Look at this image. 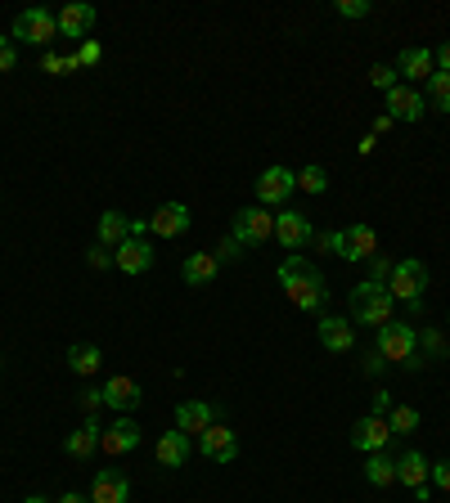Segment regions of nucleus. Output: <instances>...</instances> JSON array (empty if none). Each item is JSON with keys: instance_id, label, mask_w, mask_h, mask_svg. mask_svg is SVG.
Here are the masks:
<instances>
[{"instance_id": "11", "label": "nucleus", "mask_w": 450, "mask_h": 503, "mask_svg": "<svg viewBox=\"0 0 450 503\" xmlns=\"http://www.w3.org/2000/svg\"><path fill=\"white\" fill-rule=\"evenodd\" d=\"M198 449H203V458H212V463H234L239 458V436L221 427V423H212L203 436H198Z\"/></svg>"}, {"instance_id": "30", "label": "nucleus", "mask_w": 450, "mask_h": 503, "mask_svg": "<svg viewBox=\"0 0 450 503\" xmlns=\"http://www.w3.org/2000/svg\"><path fill=\"white\" fill-rule=\"evenodd\" d=\"M419 346H423L433 360H446L450 355V341L442 337V329H423V333H419Z\"/></svg>"}, {"instance_id": "5", "label": "nucleus", "mask_w": 450, "mask_h": 503, "mask_svg": "<svg viewBox=\"0 0 450 503\" xmlns=\"http://www.w3.org/2000/svg\"><path fill=\"white\" fill-rule=\"evenodd\" d=\"M388 364H419V333L410 324H383L379 329V346H374Z\"/></svg>"}, {"instance_id": "21", "label": "nucleus", "mask_w": 450, "mask_h": 503, "mask_svg": "<svg viewBox=\"0 0 450 503\" xmlns=\"http://www.w3.org/2000/svg\"><path fill=\"white\" fill-rule=\"evenodd\" d=\"M91 27H95V9L91 5H63L59 9V37H77L81 41Z\"/></svg>"}, {"instance_id": "1", "label": "nucleus", "mask_w": 450, "mask_h": 503, "mask_svg": "<svg viewBox=\"0 0 450 503\" xmlns=\"http://www.w3.org/2000/svg\"><path fill=\"white\" fill-rule=\"evenodd\" d=\"M280 283H284V297L297 306V310H320L329 288H325V275L306 261V257H284L280 261Z\"/></svg>"}, {"instance_id": "10", "label": "nucleus", "mask_w": 450, "mask_h": 503, "mask_svg": "<svg viewBox=\"0 0 450 503\" xmlns=\"http://www.w3.org/2000/svg\"><path fill=\"white\" fill-rule=\"evenodd\" d=\"M212 423H217V409H212L208 400H185V404H176V432L203 436Z\"/></svg>"}, {"instance_id": "15", "label": "nucleus", "mask_w": 450, "mask_h": 503, "mask_svg": "<svg viewBox=\"0 0 450 503\" xmlns=\"http://www.w3.org/2000/svg\"><path fill=\"white\" fill-rule=\"evenodd\" d=\"M185 229H189V207L185 203H163L149 216V234H158V238H180Z\"/></svg>"}, {"instance_id": "37", "label": "nucleus", "mask_w": 450, "mask_h": 503, "mask_svg": "<svg viewBox=\"0 0 450 503\" xmlns=\"http://www.w3.org/2000/svg\"><path fill=\"white\" fill-rule=\"evenodd\" d=\"M360 369H365V373H383V369H388V360H383L379 351H370V355L360 360Z\"/></svg>"}, {"instance_id": "4", "label": "nucleus", "mask_w": 450, "mask_h": 503, "mask_svg": "<svg viewBox=\"0 0 450 503\" xmlns=\"http://www.w3.org/2000/svg\"><path fill=\"white\" fill-rule=\"evenodd\" d=\"M423 288H428V266L423 261H396L392 275H388L392 301H405L410 310H419L423 306Z\"/></svg>"}, {"instance_id": "13", "label": "nucleus", "mask_w": 450, "mask_h": 503, "mask_svg": "<svg viewBox=\"0 0 450 503\" xmlns=\"http://www.w3.org/2000/svg\"><path fill=\"white\" fill-rule=\"evenodd\" d=\"M140 445V427H135V418H112L109 427H104V436H100V449H109L112 458L117 454H131V449Z\"/></svg>"}, {"instance_id": "8", "label": "nucleus", "mask_w": 450, "mask_h": 503, "mask_svg": "<svg viewBox=\"0 0 450 503\" xmlns=\"http://www.w3.org/2000/svg\"><path fill=\"white\" fill-rule=\"evenodd\" d=\"M293 189H297V175L288 167H266L257 175V198H262V207H284Z\"/></svg>"}, {"instance_id": "17", "label": "nucleus", "mask_w": 450, "mask_h": 503, "mask_svg": "<svg viewBox=\"0 0 450 503\" xmlns=\"http://www.w3.org/2000/svg\"><path fill=\"white\" fill-rule=\"evenodd\" d=\"M131 499V481L122 477V472H95V481H91V503H126Z\"/></svg>"}, {"instance_id": "38", "label": "nucleus", "mask_w": 450, "mask_h": 503, "mask_svg": "<svg viewBox=\"0 0 450 503\" xmlns=\"http://www.w3.org/2000/svg\"><path fill=\"white\" fill-rule=\"evenodd\" d=\"M77 400H81V409H86V414H95V409L104 404V392H81Z\"/></svg>"}, {"instance_id": "40", "label": "nucleus", "mask_w": 450, "mask_h": 503, "mask_svg": "<svg viewBox=\"0 0 450 503\" xmlns=\"http://www.w3.org/2000/svg\"><path fill=\"white\" fill-rule=\"evenodd\" d=\"M388 275H392V261L374 257V275H370V279H374V283H388Z\"/></svg>"}, {"instance_id": "24", "label": "nucleus", "mask_w": 450, "mask_h": 503, "mask_svg": "<svg viewBox=\"0 0 450 503\" xmlns=\"http://www.w3.org/2000/svg\"><path fill=\"white\" fill-rule=\"evenodd\" d=\"M217 266H221V261H217L212 252H189V257H185V266H180V275H185L189 288H203V283L217 279Z\"/></svg>"}, {"instance_id": "33", "label": "nucleus", "mask_w": 450, "mask_h": 503, "mask_svg": "<svg viewBox=\"0 0 450 503\" xmlns=\"http://www.w3.org/2000/svg\"><path fill=\"white\" fill-rule=\"evenodd\" d=\"M334 14H342V18H365L370 14V0H334Z\"/></svg>"}, {"instance_id": "34", "label": "nucleus", "mask_w": 450, "mask_h": 503, "mask_svg": "<svg viewBox=\"0 0 450 503\" xmlns=\"http://www.w3.org/2000/svg\"><path fill=\"white\" fill-rule=\"evenodd\" d=\"M428 477H433V486H437L442 495H450V458L433 463V467H428Z\"/></svg>"}, {"instance_id": "12", "label": "nucleus", "mask_w": 450, "mask_h": 503, "mask_svg": "<svg viewBox=\"0 0 450 503\" xmlns=\"http://www.w3.org/2000/svg\"><path fill=\"white\" fill-rule=\"evenodd\" d=\"M112 266H117L122 275H145V270L154 266V247H149V238H126V243L112 252Z\"/></svg>"}, {"instance_id": "42", "label": "nucleus", "mask_w": 450, "mask_h": 503, "mask_svg": "<svg viewBox=\"0 0 450 503\" xmlns=\"http://www.w3.org/2000/svg\"><path fill=\"white\" fill-rule=\"evenodd\" d=\"M212 257H217V261H221V257H225V261H234V257H239V243H234V238H225V243L217 247V252H212Z\"/></svg>"}, {"instance_id": "45", "label": "nucleus", "mask_w": 450, "mask_h": 503, "mask_svg": "<svg viewBox=\"0 0 450 503\" xmlns=\"http://www.w3.org/2000/svg\"><path fill=\"white\" fill-rule=\"evenodd\" d=\"M374 144H379V135H374V131H370V135H365V140H360V144H356V149H360V153H374Z\"/></svg>"}, {"instance_id": "19", "label": "nucleus", "mask_w": 450, "mask_h": 503, "mask_svg": "<svg viewBox=\"0 0 450 503\" xmlns=\"http://www.w3.org/2000/svg\"><path fill=\"white\" fill-rule=\"evenodd\" d=\"M320 341H325V351H351L356 346V329H351V320H338V315H320Z\"/></svg>"}, {"instance_id": "25", "label": "nucleus", "mask_w": 450, "mask_h": 503, "mask_svg": "<svg viewBox=\"0 0 450 503\" xmlns=\"http://www.w3.org/2000/svg\"><path fill=\"white\" fill-rule=\"evenodd\" d=\"M396 77H405V81L433 77V50H423V46H410V50H401V58H396Z\"/></svg>"}, {"instance_id": "14", "label": "nucleus", "mask_w": 450, "mask_h": 503, "mask_svg": "<svg viewBox=\"0 0 450 503\" xmlns=\"http://www.w3.org/2000/svg\"><path fill=\"white\" fill-rule=\"evenodd\" d=\"M100 392H104V404H109V409H117V414H131V409H140V400H145L140 382H135V378H122V373H117V378H109Z\"/></svg>"}, {"instance_id": "43", "label": "nucleus", "mask_w": 450, "mask_h": 503, "mask_svg": "<svg viewBox=\"0 0 450 503\" xmlns=\"http://www.w3.org/2000/svg\"><path fill=\"white\" fill-rule=\"evenodd\" d=\"M41 72H63V58L46 50V55H41Z\"/></svg>"}, {"instance_id": "6", "label": "nucleus", "mask_w": 450, "mask_h": 503, "mask_svg": "<svg viewBox=\"0 0 450 503\" xmlns=\"http://www.w3.org/2000/svg\"><path fill=\"white\" fill-rule=\"evenodd\" d=\"M230 238L239 247H257V243L275 238V216H266V207H243V212H234Z\"/></svg>"}, {"instance_id": "28", "label": "nucleus", "mask_w": 450, "mask_h": 503, "mask_svg": "<svg viewBox=\"0 0 450 503\" xmlns=\"http://www.w3.org/2000/svg\"><path fill=\"white\" fill-rule=\"evenodd\" d=\"M388 427H392V436H405V432L419 427V414H414L410 404H392V409H388Z\"/></svg>"}, {"instance_id": "32", "label": "nucleus", "mask_w": 450, "mask_h": 503, "mask_svg": "<svg viewBox=\"0 0 450 503\" xmlns=\"http://www.w3.org/2000/svg\"><path fill=\"white\" fill-rule=\"evenodd\" d=\"M370 86H379V90L388 95L392 86H401V77H396V68H388V63H374V68H370Z\"/></svg>"}, {"instance_id": "41", "label": "nucleus", "mask_w": 450, "mask_h": 503, "mask_svg": "<svg viewBox=\"0 0 450 503\" xmlns=\"http://www.w3.org/2000/svg\"><path fill=\"white\" fill-rule=\"evenodd\" d=\"M433 72H450V41L437 50V55H433Z\"/></svg>"}, {"instance_id": "44", "label": "nucleus", "mask_w": 450, "mask_h": 503, "mask_svg": "<svg viewBox=\"0 0 450 503\" xmlns=\"http://www.w3.org/2000/svg\"><path fill=\"white\" fill-rule=\"evenodd\" d=\"M392 409V392H379L374 395V414H388Z\"/></svg>"}, {"instance_id": "39", "label": "nucleus", "mask_w": 450, "mask_h": 503, "mask_svg": "<svg viewBox=\"0 0 450 503\" xmlns=\"http://www.w3.org/2000/svg\"><path fill=\"white\" fill-rule=\"evenodd\" d=\"M112 247H104V243H100V247H95V252H91V266H95V270H104V266H112V257H109Z\"/></svg>"}, {"instance_id": "16", "label": "nucleus", "mask_w": 450, "mask_h": 503, "mask_svg": "<svg viewBox=\"0 0 450 503\" xmlns=\"http://www.w3.org/2000/svg\"><path fill=\"white\" fill-rule=\"evenodd\" d=\"M423 112H428V109H423V95H419V90H410L405 81L388 90V117H392V121H419Z\"/></svg>"}, {"instance_id": "35", "label": "nucleus", "mask_w": 450, "mask_h": 503, "mask_svg": "<svg viewBox=\"0 0 450 503\" xmlns=\"http://www.w3.org/2000/svg\"><path fill=\"white\" fill-rule=\"evenodd\" d=\"M100 58H104L100 41H81V50H77V63H81V68H95Z\"/></svg>"}, {"instance_id": "20", "label": "nucleus", "mask_w": 450, "mask_h": 503, "mask_svg": "<svg viewBox=\"0 0 450 503\" xmlns=\"http://www.w3.org/2000/svg\"><path fill=\"white\" fill-rule=\"evenodd\" d=\"M100 436H104L100 418H95V414H86V423H81V427H77V432L63 441V449H68L72 458H91V454L100 449Z\"/></svg>"}, {"instance_id": "9", "label": "nucleus", "mask_w": 450, "mask_h": 503, "mask_svg": "<svg viewBox=\"0 0 450 503\" xmlns=\"http://www.w3.org/2000/svg\"><path fill=\"white\" fill-rule=\"evenodd\" d=\"M388 441H392V427H388L383 414H365V418H356V427H351V445L360 449V454H379Z\"/></svg>"}, {"instance_id": "23", "label": "nucleus", "mask_w": 450, "mask_h": 503, "mask_svg": "<svg viewBox=\"0 0 450 503\" xmlns=\"http://www.w3.org/2000/svg\"><path fill=\"white\" fill-rule=\"evenodd\" d=\"M154 454H158L163 467H185V463H189V436H185V432H163Z\"/></svg>"}, {"instance_id": "31", "label": "nucleus", "mask_w": 450, "mask_h": 503, "mask_svg": "<svg viewBox=\"0 0 450 503\" xmlns=\"http://www.w3.org/2000/svg\"><path fill=\"white\" fill-rule=\"evenodd\" d=\"M428 90H433V104L442 112H450V72H433L428 77Z\"/></svg>"}, {"instance_id": "36", "label": "nucleus", "mask_w": 450, "mask_h": 503, "mask_svg": "<svg viewBox=\"0 0 450 503\" xmlns=\"http://www.w3.org/2000/svg\"><path fill=\"white\" fill-rule=\"evenodd\" d=\"M18 68V50L9 46V37H0V72H14Z\"/></svg>"}, {"instance_id": "2", "label": "nucleus", "mask_w": 450, "mask_h": 503, "mask_svg": "<svg viewBox=\"0 0 450 503\" xmlns=\"http://www.w3.org/2000/svg\"><path fill=\"white\" fill-rule=\"evenodd\" d=\"M347 306H351V320L356 324H374V329H383V324H392V292H388V283H356L351 288V297H347Z\"/></svg>"}, {"instance_id": "7", "label": "nucleus", "mask_w": 450, "mask_h": 503, "mask_svg": "<svg viewBox=\"0 0 450 503\" xmlns=\"http://www.w3.org/2000/svg\"><path fill=\"white\" fill-rule=\"evenodd\" d=\"M14 37L27 41V46H50L59 37V18L46 14V9H23V14L14 18Z\"/></svg>"}, {"instance_id": "47", "label": "nucleus", "mask_w": 450, "mask_h": 503, "mask_svg": "<svg viewBox=\"0 0 450 503\" xmlns=\"http://www.w3.org/2000/svg\"><path fill=\"white\" fill-rule=\"evenodd\" d=\"M23 503H46V499H41V495H27V499H23Z\"/></svg>"}, {"instance_id": "26", "label": "nucleus", "mask_w": 450, "mask_h": 503, "mask_svg": "<svg viewBox=\"0 0 450 503\" xmlns=\"http://www.w3.org/2000/svg\"><path fill=\"white\" fill-rule=\"evenodd\" d=\"M100 364H104V351H100V346H91V341L68 346V369H72V373L91 378V373H100Z\"/></svg>"}, {"instance_id": "29", "label": "nucleus", "mask_w": 450, "mask_h": 503, "mask_svg": "<svg viewBox=\"0 0 450 503\" xmlns=\"http://www.w3.org/2000/svg\"><path fill=\"white\" fill-rule=\"evenodd\" d=\"M297 189H306V194H325V189H329V171L316 167V162L302 167L297 171Z\"/></svg>"}, {"instance_id": "46", "label": "nucleus", "mask_w": 450, "mask_h": 503, "mask_svg": "<svg viewBox=\"0 0 450 503\" xmlns=\"http://www.w3.org/2000/svg\"><path fill=\"white\" fill-rule=\"evenodd\" d=\"M59 503H91V495H86V499H81V495H63Z\"/></svg>"}, {"instance_id": "27", "label": "nucleus", "mask_w": 450, "mask_h": 503, "mask_svg": "<svg viewBox=\"0 0 450 503\" xmlns=\"http://www.w3.org/2000/svg\"><path fill=\"white\" fill-rule=\"evenodd\" d=\"M365 481H370V486H379V490H383V486H392V481H396V458H388L383 449H379V454H370V458H365Z\"/></svg>"}, {"instance_id": "3", "label": "nucleus", "mask_w": 450, "mask_h": 503, "mask_svg": "<svg viewBox=\"0 0 450 503\" xmlns=\"http://www.w3.org/2000/svg\"><path fill=\"white\" fill-rule=\"evenodd\" d=\"M316 243L325 252H338L342 261H374L379 257V234L370 225H351V229H338V234H320Z\"/></svg>"}, {"instance_id": "18", "label": "nucleus", "mask_w": 450, "mask_h": 503, "mask_svg": "<svg viewBox=\"0 0 450 503\" xmlns=\"http://www.w3.org/2000/svg\"><path fill=\"white\" fill-rule=\"evenodd\" d=\"M275 238H280L288 252H297L302 243H311V221L302 212H280L275 216Z\"/></svg>"}, {"instance_id": "22", "label": "nucleus", "mask_w": 450, "mask_h": 503, "mask_svg": "<svg viewBox=\"0 0 450 503\" xmlns=\"http://www.w3.org/2000/svg\"><path fill=\"white\" fill-rule=\"evenodd\" d=\"M396 481H401V486H410V490L428 486V458H423L419 449H405V454L396 458Z\"/></svg>"}]
</instances>
